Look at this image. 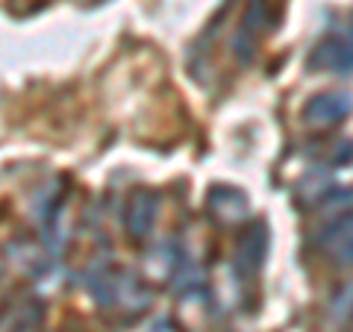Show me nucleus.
Wrapping results in <instances>:
<instances>
[{"instance_id": "nucleus-7", "label": "nucleus", "mask_w": 353, "mask_h": 332, "mask_svg": "<svg viewBox=\"0 0 353 332\" xmlns=\"http://www.w3.org/2000/svg\"><path fill=\"white\" fill-rule=\"evenodd\" d=\"M309 68L330 74H350V41L347 39H324L309 56Z\"/></svg>"}, {"instance_id": "nucleus-5", "label": "nucleus", "mask_w": 353, "mask_h": 332, "mask_svg": "<svg viewBox=\"0 0 353 332\" xmlns=\"http://www.w3.org/2000/svg\"><path fill=\"white\" fill-rule=\"evenodd\" d=\"M157 220V194L150 188H136L127 200V229L132 238H145Z\"/></svg>"}, {"instance_id": "nucleus-4", "label": "nucleus", "mask_w": 353, "mask_h": 332, "mask_svg": "<svg viewBox=\"0 0 353 332\" xmlns=\"http://www.w3.org/2000/svg\"><path fill=\"white\" fill-rule=\"evenodd\" d=\"M206 212L209 218H215L221 227H239L248 220L250 212V203L248 197L239 191V188H230V185H215L206 197Z\"/></svg>"}, {"instance_id": "nucleus-6", "label": "nucleus", "mask_w": 353, "mask_h": 332, "mask_svg": "<svg viewBox=\"0 0 353 332\" xmlns=\"http://www.w3.org/2000/svg\"><path fill=\"white\" fill-rule=\"evenodd\" d=\"M265 250H268V229L265 224H253L245 229V236H241L239 247H236V264L239 271L250 276L262 268V259H265Z\"/></svg>"}, {"instance_id": "nucleus-2", "label": "nucleus", "mask_w": 353, "mask_h": 332, "mask_svg": "<svg viewBox=\"0 0 353 332\" xmlns=\"http://www.w3.org/2000/svg\"><path fill=\"white\" fill-rule=\"evenodd\" d=\"M268 30H271V3L268 0H250L248 12L241 18L236 39H233V50L241 65H248L256 56V48H259V41L268 36Z\"/></svg>"}, {"instance_id": "nucleus-3", "label": "nucleus", "mask_w": 353, "mask_h": 332, "mask_svg": "<svg viewBox=\"0 0 353 332\" xmlns=\"http://www.w3.org/2000/svg\"><path fill=\"white\" fill-rule=\"evenodd\" d=\"M350 112V97L345 92H327V94H318L312 97L306 106H303V124L309 129H330L341 124Z\"/></svg>"}, {"instance_id": "nucleus-1", "label": "nucleus", "mask_w": 353, "mask_h": 332, "mask_svg": "<svg viewBox=\"0 0 353 332\" xmlns=\"http://www.w3.org/2000/svg\"><path fill=\"white\" fill-rule=\"evenodd\" d=\"M88 289H92L97 306L106 309V312L124 315L127 320L139 318L150 306L148 285H141L136 276L127 271H103L101 276H94V280L88 282Z\"/></svg>"}]
</instances>
